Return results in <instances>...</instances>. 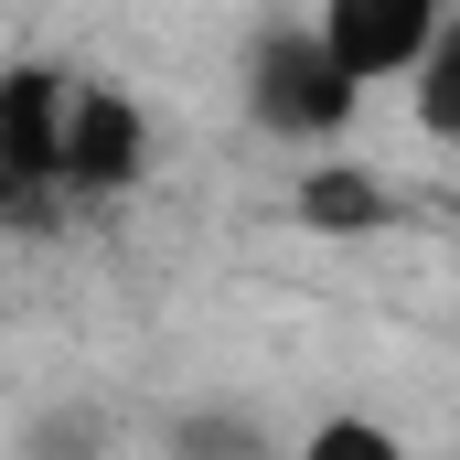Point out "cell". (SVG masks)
Listing matches in <instances>:
<instances>
[{"label": "cell", "mask_w": 460, "mask_h": 460, "mask_svg": "<svg viewBox=\"0 0 460 460\" xmlns=\"http://www.w3.org/2000/svg\"><path fill=\"white\" fill-rule=\"evenodd\" d=\"M353 108H364V75L322 43V22H268V32L246 43V118H257L268 139L322 150V139L353 128Z\"/></svg>", "instance_id": "cell-1"}, {"label": "cell", "mask_w": 460, "mask_h": 460, "mask_svg": "<svg viewBox=\"0 0 460 460\" xmlns=\"http://www.w3.org/2000/svg\"><path fill=\"white\" fill-rule=\"evenodd\" d=\"M65 118H75V75H54V65L0 75V193L22 226L65 193Z\"/></svg>", "instance_id": "cell-2"}, {"label": "cell", "mask_w": 460, "mask_h": 460, "mask_svg": "<svg viewBox=\"0 0 460 460\" xmlns=\"http://www.w3.org/2000/svg\"><path fill=\"white\" fill-rule=\"evenodd\" d=\"M139 182H150V108L128 86H108V75H86L75 118H65V193L75 204H118Z\"/></svg>", "instance_id": "cell-3"}, {"label": "cell", "mask_w": 460, "mask_h": 460, "mask_svg": "<svg viewBox=\"0 0 460 460\" xmlns=\"http://www.w3.org/2000/svg\"><path fill=\"white\" fill-rule=\"evenodd\" d=\"M450 11L460 0H322L311 22H322V43L343 54L364 86H396V75H418V65L439 54Z\"/></svg>", "instance_id": "cell-4"}, {"label": "cell", "mask_w": 460, "mask_h": 460, "mask_svg": "<svg viewBox=\"0 0 460 460\" xmlns=\"http://www.w3.org/2000/svg\"><path fill=\"white\" fill-rule=\"evenodd\" d=\"M385 215H396V204H385V182H375V172H353V161L300 172V226H311V235H375Z\"/></svg>", "instance_id": "cell-5"}, {"label": "cell", "mask_w": 460, "mask_h": 460, "mask_svg": "<svg viewBox=\"0 0 460 460\" xmlns=\"http://www.w3.org/2000/svg\"><path fill=\"white\" fill-rule=\"evenodd\" d=\"M172 460H279V450H268L257 418H235V407H193V418H172Z\"/></svg>", "instance_id": "cell-6"}, {"label": "cell", "mask_w": 460, "mask_h": 460, "mask_svg": "<svg viewBox=\"0 0 460 460\" xmlns=\"http://www.w3.org/2000/svg\"><path fill=\"white\" fill-rule=\"evenodd\" d=\"M407 118H418L429 139H450V150H460V22L439 32V54L418 65V86H407Z\"/></svg>", "instance_id": "cell-7"}, {"label": "cell", "mask_w": 460, "mask_h": 460, "mask_svg": "<svg viewBox=\"0 0 460 460\" xmlns=\"http://www.w3.org/2000/svg\"><path fill=\"white\" fill-rule=\"evenodd\" d=\"M300 460H407V450H396V429H385V418H364V407H332V418H311Z\"/></svg>", "instance_id": "cell-8"}, {"label": "cell", "mask_w": 460, "mask_h": 460, "mask_svg": "<svg viewBox=\"0 0 460 460\" xmlns=\"http://www.w3.org/2000/svg\"><path fill=\"white\" fill-rule=\"evenodd\" d=\"M450 460H460V439H450Z\"/></svg>", "instance_id": "cell-9"}]
</instances>
